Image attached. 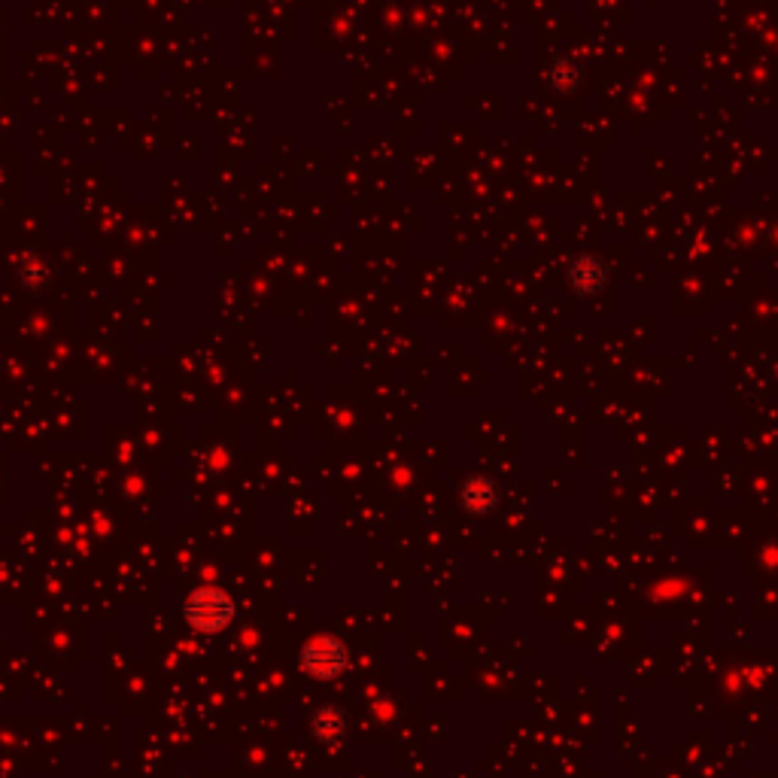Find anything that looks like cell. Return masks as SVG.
I'll use <instances>...</instances> for the list:
<instances>
[{
	"label": "cell",
	"instance_id": "obj_2",
	"mask_svg": "<svg viewBox=\"0 0 778 778\" xmlns=\"http://www.w3.org/2000/svg\"><path fill=\"white\" fill-rule=\"evenodd\" d=\"M347 666V651L335 636H317L301 648V669L314 678H335Z\"/></svg>",
	"mask_w": 778,
	"mask_h": 778
},
{
	"label": "cell",
	"instance_id": "obj_3",
	"mask_svg": "<svg viewBox=\"0 0 778 778\" xmlns=\"http://www.w3.org/2000/svg\"><path fill=\"white\" fill-rule=\"evenodd\" d=\"M347 733V715L335 706H326L314 715V736L323 742H335Z\"/></svg>",
	"mask_w": 778,
	"mask_h": 778
},
{
	"label": "cell",
	"instance_id": "obj_1",
	"mask_svg": "<svg viewBox=\"0 0 778 778\" xmlns=\"http://www.w3.org/2000/svg\"><path fill=\"white\" fill-rule=\"evenodd\" d=\"M235 602L225 590L216 587H201L195 593H189L186 605H183V617L186 624L204 636H216L222 630H228V624L235 620Z\"/></svg>",
	"mask_w": 778,
	"mask_h": 778
}]
</instances>
